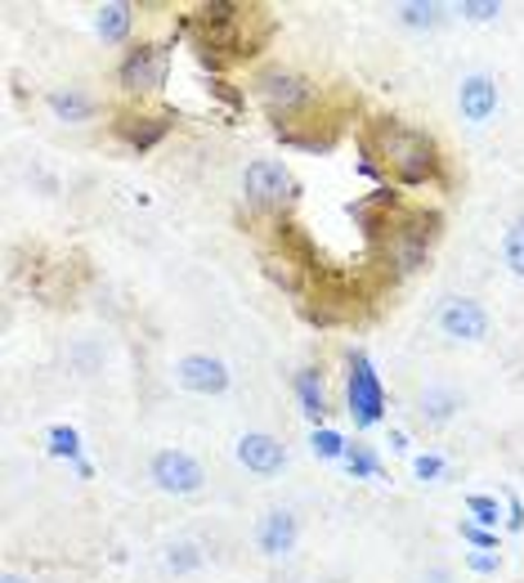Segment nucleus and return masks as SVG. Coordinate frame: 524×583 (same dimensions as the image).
Segmentation results:
<instances>
[{
  "label": "nucleus",
  "mask_w": 524,
  "mask_h": 583,
  "mask_svg": "<svg viewBox=\"0 0 524 583\" xmlns=\"http://www.w3.org/2000/svg\"><path fill=\"white\" fill-rule=\"evenodd\" d=\"M233 453H238V463L251 476H279L287 467V444L279 435H270V431H247Z\"/></svg>",
  "instance_id": "nucleus-13"
},
{
  "label": "nucleus",
  "mask_w": 524,
  "mask_h": 583,
  "mask_svg": "<svg viewBox=\"0 0 524 583\" xmlns=\"http://www.w3.org/2000/svg\"><path fill=\"white\" fill-rule=\"evenodd\" d=\"M502 261L515 279H524V216H515L511 229L502 234Z\"/></svg>",
  "instance_id": "nucleus-24"
},
{
  "label": "nucleus",
  "mask_w": 524,
  "mask_h": 583,
  "mask_svg": "<svg viewBox=\"0 0 524 583\" xmlns=\"http://www.w3.org/2000/svg\"><path fill=\"white\" fill-rule=\"evenodd\" d=\"M467 565H471L476 574H498V570H502V557H498V552H467Z\"/></svg>",
  "instance_id": "nucleus-30"
},
{
  "label": "nucleus",
  "mask_w": 524,
  "mask_h": 583,
  "mask_svg": "<svg viewBox=\"0 0 524 583\" xmlns=\"http://www.w3.org/2000/svg\"><path fill=\"white\" fill-rule=\"evenodd\" d=\"M457 535L471 543V552H493L498 548V530H484L480 521H471V516H462V521H457Z\"/></svg>",
  "instance_id": "nucleus-27"
},
{
  "label": "nucleus",
  "mask_w": 524,
  "mask_h": 583,
  "mask_svg": "<svg viewBox=\"0 0 524 583\" xmlns=\"http://www.w3.org/2000/svg\"><path fill=\"white\" fill-rule=\"evenodd\" d=\"M346 400H350V418L359 431H368L385 418V386H381V377L363 350L346 355Z\"/></svg>",
  "instance_id": "nucleus-8"
},
{
  "label": "nucleus",
  "mask_w": 524,
  "mask_h": 583,
  "mask_svg": "<svg viewBox=\"0 0 524 583\" xmlns=\"http://www.w3.org/2000/svg\"><path fill=\"white\" fill-rule=\"evenodd\" d=\"M457 14L471 19V23H493L502 14V6H498V0H462V6H457Z\"/></svg>",
  "instance_id": "nucleus-28"
},
{
  "label": "nucleus",
  "mask_w": 524,
  "mask_h": 583,
  "mask_svg": "<svg viewBox=\"0 0 524 583\" xmlns=\"http://www.w3.org/2000/svg\"><path fill=\"white\" fill-rule=\"evenodd\" d=\"M203 565H207L203 543L179 539V543H171V548H166V570H171V574H188V570H203Z\"/></svg>",
  "instance_id": "nucleus-23"
},
{
  "label": "nucleus",
  "mask_w": 524,
  "mask_h": 583,
  "mask_svg": "<svg viewBox=\"0 0 524 583\" xmlns=\"http://www.w3.org/2000/svg\"><path fill=\"white\" fill-rule=\"evenodd\" d=\"M467 511H471V521H480L484 530H498V521H506V507L493 494H471L467 498Z\"/></svg>",
  "instance_id": "nucleus-26"
},
{
  "label": "nucleus",
  "mask_w": 524,
  "mask_h": 583,
  "mask_svg": "<svg viewBox=\"0 0 524 583\" xmlns=\"http://www.w3.org/2000/svg\"><path fill=\"white\" fill-rule=\"evenodd\" d=\"M149 476H153V485L162 494H175V498L203 494V485H207L203 463L193 458V453H184V449H157L153 463H149Z\"/></svg>",
  "instance_id": "nucleus-10"
},
{
  "label": "nucleus",
  "mask_w": 524,
  "mask_h": 583,
  "mask_svg": "<svg viewBox=\"0 0 524 583\" xmlns=\"http://www.w3.org/2000/svg\"><path fill=\"white\" fill-rule=\"evenodd\" d=\"M457 112L471 126H484L498 112V77L489 73H467L462 86H457Z\"/></svg>",
  "instance_id": "nucleus-14"
},
{
  "label": "nucleus",
  "mask_w": 524,
  "mask_h": 583,
  "mask_svg": "<svg viewBox=\"0 0 524 583\" xmlns=\"http://www.w3.org/2000/svg\"><path fill=\"white\" fill-rule=\"evenodd\" d=\"M292 391H296V400H301L305 422H309V427H327L323 418H327V409H332V404H327V377H323V368H318V364L296 368Z\"/></svg>",
  "instance_id": "nucleus-15"
},
{
  "label": "nucleus",
  "mask_w": 524,
  "mask_h": 583,
  "mask_svg": "<svg viewBox=\"0 0 524 583\" xmlns=\"http://www.w3.org/2000/svg\"><path fill=\"white\" fill-rule=\"evenodd\" d=\"M301 543V521H296V511L287 507H270L265 516L255 521V548L260 557H270V561H287Z\"/></svg>",
  "instance_id": "nucleus-12"
},
{
  "label": "nucleus",
  "mask_w": 524,
  "mask_h": 583,
  "mask_svg": "<svg viewBox=\"0 0 524 583\" xmlns=\"http://www.w3.org/2000/svg\"><path fill=\"white\" fill-rule=\"evenodd\" d=\"M439 14H444V6H435V0H404V6H395V19L413 32H430L439 23Z\"/></svg>",
  "instance_id": "nucleus-20"
},
{
  "label": "nucleus",
  "mask_w": 524,
  "mask_h": 583,
  "mask_svg": "<svg viewBox=\"0 0 524 583\" xmlns=\"http://www.w3.org/2000/svg\"><path fill=\"white\" fill-rule=\"evenodd\" d=\"M413 472H417V481H439L444 476V458H439V453H422V458H413Z\"/></svg>",
  "instance_id": "nucleus-29"
},
{
  "label": "nucleus",
  "mask_w": 524,
  "mask_h": 583,
  "mask_svg": "<svg viewBox=\"0 0 524 583\" xmlns=\"http://www.w3.org/2000/svg\"><path fill=\"white\" fill-rule=\"evenodd\" d=\"M50 453L54 458H68L73 467L77 463H86V453H81V435H77V427H68V422H58V427H50Z\"/></svg>",
  "instance_id": "nucleus-21"
},
{
  "label": "nucleus",
  "mask_w": 524,
  "mask_h": 583,
  "mask_svg": "<svg viewBox=\"0 0 524 583\" xmlns=\"http://www.w3.org/2000/svg\"><path fill=\"white\" fill-rule=\"evenodd\" d=\"M247 86H251V99L265 108L279 126H296L323 99L318 82L305 77V73H296V68H287V63H260Z\"/></svg>",
  "instance_id": "nucleus-4"
},
{
  "label": "nucleus",
  "mask_w": 524,
  "mask_h": 583,
  "mask_svg": "<svg viewBox=\"0 0 524 583\" xmlns=\"http://www.w3.org/2000/svg\"><path fill=\"white\" fill-rule=\"evenodd\" d=\"M435 328L448 337V342H484L493 333V314L476 301V296H444L439 310H435Z\"/></svg>",
  "instance_id": "nucleus-9"
},
{
  "label": "nucleus",
  "mask_w": 524,
  "mask_h": 583,
  "mask_svg": "<svg viewBox=\"0 0 524 583\" xmlns=\"http://www.w3.org/2000/svg\"><path fill=\"white\" fill-rule=\"evenodd\" d=\"M341 463H346V472H350L354 481H376V476H381V458H376L368 444H350Z\"/></svg>",
  "instance_id": "nucleus-25"
},
{
  "label": "nucleus",
  "mask_w": 524,
  "mask_h": 583,
  "mask_svg": "<svg viewBox=\"0 0 524 583\" xmlns=\"http://www.w3.org/2000/svg\"><path fill=\"white\" fill-rule=\"evenodd\" d=\"M242 198L251 212L270 216V220H287V212L301 203V180L287 162L279 158H255L242 171Z\"/></svg>",
  "instance_id": "nucleus-5"
},
{
  "label": "nucleus",
  "mask_w": 524,
  "mask_h": 583,
  "mask_svg": "<svg viewBox=\"0 0 524 583\" xmlns=\"http://www.w3.org/2000/svg\"><path fill=\"white\" fill-rule=\"evenodd\" d=\"M45 104H50V112L58 117V121H68V126H86V121H95L99 117V99L90 95V90H81V86H68V90H50L45 95Z\"/></svg>",
  "instance_id": "nucleus-17"
},
{
  "label": "nucleus",
  "mask_w": 524,
  "mask_h": 583,
  "mask_svg": "<svg viewBox=\"0 0 524 583\" xmlns=\"http://www.w3.org/2000/svg\"><path fill=\"white\" fill-rule=\"evenodd\" d=\"M175 381L184 386L188 396H225V391H229V381H233V373H229L225 359L193 350V355H184V359L175 364Z\"/></svg>",
  "instance_id": "nucleus-11"
},
{
  "label": "nucleus",
  "mask_w": 524,
  "mask_h": 583,
  "mask_svg": "<svg viewBox=\"0 0 524 583\" xmlns=\"http://www.w3.org/2000/svg\"><path fill=\"white\" fill-rule=\"evenodd\" d=\"M175 108H144V104H130L112 112V136L130 149V153H153L171 131H175Z\"/></svg>",
  "instance_id": "nucleus-7"
},
{
  "label": "nucleus",
  "mask_w": 524,
  "mask_h": 583,
  "mask_svg": "<svg viewBox=\"0 0 524 583\" xmlns=\"http://www.w3.org/2000/svg\"><path fill=\"white\" fill-rule=\"evenodd\" d=\"M0 583H32L28 574H19V570H10V574H0Z\"/></svg>",
  "instance_id": "nucleus-33"
},
{
  "label": "nucleus",
  "mask_w": 524,
  "mask_h": 583,
  "mask_svg": "<svg viewBox=\"0 0 524 583\" xmlns=\"http://www.w3.org/2000/svg\"><path fill=\"white\" fill-rule=\"evenodd\" d=\"M363 158H372L390 180H400L408 188L435 184L444 175V153L430 131L408 126L400 117H376L363 131Z\"/></svg>",
  "instance_id": "nucleus-1"
},
{
  "label": "nucleus",
  "mask_w": 524,
  "mask_h": 583,
  "mask_svg": "<svg viewBox=\"0 0 524 583\" xmlns=\"http://www.w3.org/2000/svg\"><path fill=\"white\" fill-rule=\"evenodd\" d=\"M390 449L404 453V449H408V435H404V431H390Z\"/></svg>",
  "instance_id": "nucleus-32"
},
{
  "label": "nucleus",
  "mask_w": 524,
  "mask_h": 583,
  "mask_svg": "<svg viewBox=\"0 0 524 583\" xmlns=\"http://www.w3.org/2000/svg\"><path fill=\"white\" fill-rule=\"evenodd\" d=\"M309 449H314V458H323V463H341L350 440L341 431H332V427H314L309 431Z\"/></svg>",
  "instance_id": "nucleus-22"
},
{
  "label": "nucleus",
  "mask_w": 524,
  "mask_h": 583,
  "mask_svg": "<svg viewBox=\"0 0 524 583\" xmlns=\"http://www.w3.org/2000/svg\"><path fill=\"white\" fill-rule=\"evenodd\" d=\"M95 32L103 45H125L130 32H135V6L130 0H108V6L95 10Z\"/></svg>",
  "instance_id": "nucleus-18"
},
{
  "label": "nucleus",
  "mask_w": 524,
  "mask_h": 583,
  "mask_svg": "<svg viewBox=\"0 0 524 583\" xmlns=\"http://www.w3.org/2000/svg\"><path fill=\"white\" fill-rule=\"evenodd\" d=\"M444 234V216L435 207H400L385 229V261L395 279H413L430 266L435 242Z\"/></svg>",
  "instance_id": "nucleus-3"
},
{
  "label": "nucleus",
  "mask_w": 524,
  "mask_h": 583,
  "mask_svg": "<svg viewBox=\"0 0 524 583\" xmlns=\"http://www.w3.org/2000/svg\"><path fill=\"white\" fill-rule=\"evenodd\" d=\"M457 413H462V396L452 391V386H426V391L417 396V418L426 422V427H448Z\"/></svg>",
  "instance_id": "nucleus-19"
},
{
  "label": "nucleus",
  "mask_w": 524,
  "mask_h": 583,
  "mask_svg": "<svg viewBox=\"0 0 524 583\" xmlns=\"http://www.w3.org/2000/svg\"><path fill=\"white\" fill-rule=\"evenodd\" d=\"M265 19V10L238 6V0H203L198 10L188 14L193 41H198V54L207 63H247L260 54V45L270 41L274 28L251 32V23Z\"/></svg>",
  "instance_id": "nucleus-2"
},
{
  "label": "nucleus",
  "mask_w": 524,
  "mask_h": 583,
  "mask_svg": "<svg viewBox=\"0 0 524 583\" xmlns=\"http://www.w3.org/2000/svg\"><path fill=\"white\" fill-rule=\"evenodd\" d=\"M171 50H175L171 41H135L117 63V90L135 104L162 95V86L171 77Z\"/></svg>",
  "instance_id": "nucleus-6"
},
{
  "label": "nucleus",
  "mask_w": 524,
  "mask_h": 583,
  "mask_svg": "<svg viewBox=\"0 0 524 583\" xmlns=\"http://www.w3.org/2000/svg\"><path fill=\"white\" fill-rule=\"evenodd\" d=\"M260 270H265V279H270L279 292H287V296H305L309 266H301L292 251H283V247H265V251H260Z\"/></svg>",
  "instance_id": "nucleus-16"
},
{
  "label": "nucleus",
  "mask_w": 524,
  "mask_h": 583,
  "mask_svg": "<svg viewBox=\"0 0 524 583\" xmlns=\"http://www.w3.org/2000/svg\"><path fill=\"white\" fill-rule=\"evenodd\" d=\"M506 530H524V503L515 494L506 498Z\"/></svg>",
  "instance_id": "nucleus-31"
}]
</instances>
